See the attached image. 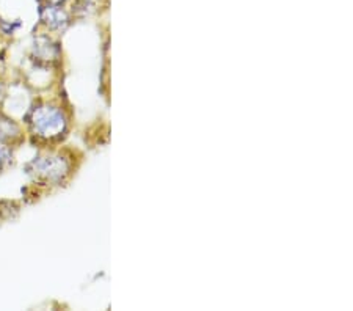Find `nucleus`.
Here are the masks:
<instances>
[{
    "mask_svg": "<svg viewBox=\"0 0 353 311\" xmlns=\"http://www.w3.org/2000/svg\"><path fill=\"white\" fill-rule=\"evenodd\" d=\"M28 132L35 140L46 145L61 141L70 131V118L60 104L38 101L26 117Z\"/></svg>",
    "mask_w": 353,
    "mask_h": 311,
    "instance_id": "1",
    "label": "nucleus"
},
{
    "mask_svg": "<svg viewBox=\"0 0 353 311\" xmlns=\"http://www.w3.org/2000/svg\"><path fill=\"white\" fill-rule=\"evenodd\" d=\"M27 173L46 185H61L71 177L72 162L59 150H43L27 163Z\"/></svg>",
    "mask_w": 353,
    "mask_h": 311,
    "instance_id": "2",
    "label": "nucleus"
},
{
    "mask_svg": "<svg viewBox=\"0 0 353 311\" xmlns=\"http://www.w3.org/2000/svg\"><path fill=\"white\" fill-rule=\"evenodd\" d=\"M70 13L65 10L63 5L43 3L41 8V24L49 32H63L70 26Z\"/></svg>",
    "mask_w": 353,
    "mask_h": 311,
    "instance_id": "3",
    "label": "nucleus"
},
{
    "mask_svg": "<svg viewBox=\"0 0 353 311\" xmlns=\"http://www.w3.org/2000/svg\"><path fill=\"white\" fill-rule=\"evenodd\" d=\"M24 140V131H22L18 120L5 110L0 109V143L16 146Z\"/></svg>",
    "mask_w": 353,
    "mask_h": 311,
    "instance_id": "4",
    "label": "nucleus"
},
{
    "mask_svg": "<svg viewBox=\"0 0 353 311\" xmlns=\"http://www.w3.org/2000/svg\"><path fill=\"white\" fill-rule=\"evenodd\" d=\"M33 60H37L41 65H52L60 57V48L54 43L52 38L48 35L38 37L32 46Z\"/></svg>",
    "mask_w": 353,
    "mask_h": 311,
    "instance_id": "5",
    "label": "nucleus"
},
{
    "mask_svg": "<svg viewBox=\"0 0 353 311\" xmlns=\"http://www.w3.org/2000/svg\"><path fill=\"white\" fill-rule=\"evenodd\" d=\"M14 163V146L0 143V173L7 170Z\"/></svg>",
    "mask_w": 353,
    "mask_h": 311,
    "instance_id": "6",
    "label": "nucleus"
},
{
    "mask_svg": "<svg viewBox=\"0 0 353 311\" xmlns=\"http://www.w3.org/2000/svg\"><path fill=\"white\" fill-rule=\"evenodd\" d=\"M5 92H7V87H5V83L2 79H0V104H2L3 101V96H5Z\"/></svg>",
    "mask_w": 353,
    "mask_h": 311,
    "instance_id": "7",
    "label": "nucleus"
},
{
    "mask_svg": "<svg viewBox=\"0 0 353 311\" xmlns=\"http://www.w3.org/2000/svg\"><path fill=\"white\" fill-rule=\"evenodd\" d=\"M68 0H43V3H50V5H65Z\"/></svg>",
    "mask_w": 353,
    "mask_h": 311,
    "instance_id": "8",
    "label": "nucleus"
}]
</instances>
